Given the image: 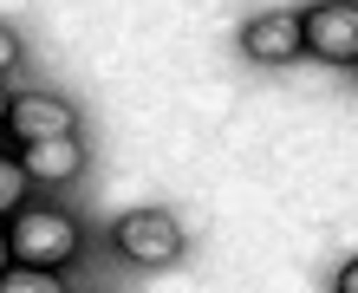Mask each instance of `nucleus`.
I'll use <instances>...</instances> for the list:
<instances>
[{
    "instance_id": "4",
    "label": "nucleus",
    "mask_w": 358,
    "mask_h": 293,
    "mask_svg": "<svg viewBox=\"0 0 358 293\" xmlns=\"http://www.w3.org/2000/svg\"><path fill=\"white\" fill-rule=\"evenodd\" d=\"M7 131H13L20 143H46V137H78V117H72V104H66V98L27 92V98H13Z\"/></svg>"
},
{
    "instance_id": "5",
    "label": "nucleus",
    "mask_w": 358,
    "mask_h": 293,
    "mask_svg": "<svg viewBox=\"0 0 358 293\" xmlns=\"http://www.w3.org/2000/svg\"><path fill=\"white\" fill-rule=\"evenodd\" d=\"M241 46H248V59H261V66H280V59H293L306 46V20L300 13H261V20H248Z\"/></svg>"
},
{
    "instance_id": "8",
    "label": "nucleus",
    "mask_w": 358,
    "mask_h": 293,
    "mask_svg": "<svg viewBox=\"0 0 358 293\" xmlns=\"http://www.w3.org/2000/svg\"><path fill=\"white\" fill-rule=\"evenodd\" d=\"M20 196H27V163L0 157V215H20Z\"/></svg>"
},
{
    "instance_id": "12",
    "label": "nucleus",
    "mask_w": 358,
    "mask_h": 293,
    "mask_svg": "<svg viewBox=\"0 0 358 293\" xmlns=\"http://www.w3.org/2000/svg\"><path fill=\"white\" fill-rule=\"evenodd\" d=\"M7 111H13V98H7V92H0V124H7Z\"/></svg>"
},
{
    "instance_id": "6",
    "label": "nucleus",
    "mask_w": 358,
    "mask_h": 293,
    "mask_svg": "<svg viewBox=\"0 0 358 293\" xmlns=\"http://www.w3.org/2000/svg\"><path fill=\"white\" fill-rule=\"evenodd\" d=\"M20 163H27L33 183H72L85 170V150H78V137H46V143H27Z\"/></svg>"
},
{
    "instance_id": "10",
    "label": "nucleus",
    "mask_w": 358,
    "mask_h": 293,
    "mask_svg": "<svg viewBox=\"0 0 358 293\" xmlns=\"http://www.w3.org/2000/svg\"><path fill=\"white\" fill-rule=\"evenodd\" d=\"M339 293H358V261H352L345 274H339Z\"/></svg>"
},
{
    "instance_id": "1",
    "label": "nucleus",
    "mask_w": 358,
    "mask_h": 293,
    "mask_svg": "<svg viewBox=\"0 0 358 293\" xmlns=\"http://www.w3.org/2000/svg\"><path fill=\"white\" fill-rule=\"evenodd\" d=\"M7 235H13V255L27 267H66L78 255V228L59 215V208H20Z\"/></svg>"
},
{
    "instance_id": "3",
    "label": "nucleus",
    "mask_w": 358,
    "mask_h": 293,
    "mask_svg": "<svg viewBox=\"0 0 358 293\" xmlns=\"http://www.w3.org/2000/svg\"><path fill=\"white\" fill-rule=\"evenodd\" d=\"M300 20H306V52L332 59V66L358 59V0H326V7H313Z\"/></svg>"
},
{
    "instance_id": "9",
    "label": "nucleus",
    "mask_w": 358,
    "mask_h": 293,
    "mask_svg": "<svg viewBox=\"0 0 358 293\" xmlns=\"http://www.w3.org/2000/svg\"><path fill=\"white\" fill-rule=\"evenodd\" d=\"M13 66H20V39H13L7 27H0V78H7Z\"/></svg>"
},
{
    "instance_id": "7",
    "label": "nucleus",
    "mask_w": 358,
    "mask_h": 293,
    "mask_svg": "<svg viewBox=\"0 0 358 293\" xmlns=\"http://www.w3.org/2000/svg\"><path fill=\"white\" fill-rule=\"evenodd\" d=\"M0 293H66V287H59L52 267H27V261H20V267L0 274Z\"/></svg>"
},
{
    "instance_id": "11",
    "label": "nucleus",
    "mask_w": 358,
    "mask_h": 293,
    "mask_svg": "<svg viewBox=\"0 0 358 293\" xmlns=\"http://www.w3.org/2000/svg\"><path fill=\"white\" fill-rule=\"evenodd\" d=\"M7 261H13V235H0V274H7Z\"/></svg>"
},
{
    "instance_id": "2",
    "label": "nucleus",
    "mask_w": 358,
    "mask_h": 293,
    "mask_svg": "<svg viewBox=\"0 0 358 293\" xmlns=\"http://www.w3.org/2000/svg\"><path fill=\"white\" fill-rule=\"evenodd\" d=\"M117 255L131 267H170L182 255V228L163 215V208H137V215L117 222Z\"/></svg>"
}]
</instances>
